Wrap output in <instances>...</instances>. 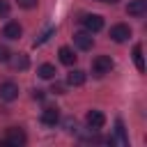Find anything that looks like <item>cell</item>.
Here are the masks:
<instances>
[{"mask_svg":"<svg viewBox=\"0 0 147 147\" xmlns=\"http://www.w3.org/2000/svg\"><path fill=\"white\" fill-rule=\"evenodd\" d=\"M101 2H110V5H115V2H119V0H101Z\"/></svg>","mask_w":147,"mask_h":147,"instance_id":"obj_24","label":"cell"},{"mask_svg":"<svg viewBox=\"0 0 147 147\" xmlns=\"http://www.w3.org/2000/svg\"><path fill=\"white\" fill-rule=\"evenodd\" d=\"M129 37H131V28H129L126 23H117V25H113V28H110V39H113V41L124 44Z\"/></svg>","mask_w":147,"mask_h":147,"instance_id":"obj_4","label":"cell"},{"mask_svg":"<svg viewBox=\"0 0 147 147\" xmlns=\"http://www.w3.org/2000/svg\"><path fill=\"white\" fill-rule=\"evenodd\" d=\"M64 126H67V131H76V119L74 117H67L64 119Z\"/></svg>","mask_w":147,"mask_h":147,"instance_id":"obj_21","label":"cell"},{"mask_svg":"<svg viewBox=\"0 0 147 147\" xmlns=\"http://www.w3.org/2000/svg\"><path fill=\"white\" fill-rule=\"evenodd\" d=\"M21 34H23V28H21L18 21H9V23L2 28V37H7V39H18Z\"/></svg>","mask_w":147,"mask_h":147,"instance_id":"obj_9","label":"cell"},{"mask_svg":"<svg viewBox=\"0 0 147 147\" xmlns=\"http://www.w3.org/2000/svg\"><path fill=\"white\" fill-rule=\"evenodd\" d=\"M74 44H76L80 51H90V48L94 46L92 32H87V30H80V32H76V34H74Z\"/></svg>","mask_w":147,"mask_h":147,"instance_id":"obj_6","label":"cell"},{"mask_svg":"<svg viewBox=\"0 0 147 147\" xmlns=\"http://www.w3.org/2000/svg\"><path fill=\"white\" fill-rule=\"evenodd\" d=\"M76 57H78V55H76L69 46H62V48H60V62H62V64L71 67V64H76Z\"/></svg>","mask_w":147,"mask_h":147,"instance_id":"obj_12","label":"cell"},{"mask_svg":"<svg viewBox=\"0 0 147 147\" xmlns=\"http://www.w3.org/2000/svg\"><path fill=\"white\" fill-rule=\"evenodd\" d=\"M99 2H101V0H99Z\"/></svg>","mask_w":147,"mask_h":147,"instance_id":"obj_25","label":"cell"},{"mask_svg":"<svg viewBox=\"0 0 147 147\" xmlns=\"http://www.w3.org/2000/svg\"><path fill=\"white\" fill-rule=\"evenodd\" d=\"M53 32H55V28H46V30L34 39V44H32V46H41V44H46V41L51 39V34H53Z\"/></svg>","mask_w":147,"mask_h":147,"instance_id":"obj_17","label":"cell"},{"mask_svg":"<svg viewBox=\"0 0 147 147\" xmlns=\"http://www.w3.org/2000/svg\"><path fill=\"white\" fill-rule=\"evenodd\" d=\"M85 80H87V74H85V71H80V69H74V71H69V74H67V85L80 87Z\"/></svg>","mask_w":147,"mask_h":147,"instance_id":"obj_11","label":"cell"},{"mask_svg":"<svg viewBox=\"0 0 147 147\" xmlns=\"http://www.w3.org/2000/svg\"><path fill=\"white\" fill-rule=\"evenodd\" d=\"M80 23L87 32H99L103 28V18L99 14H85V16H80Z\"/></svg>","mask_w":147,"mask_h":147,"instance_id":"obj_3","label":"cell"},{"mask_svg":"<svg viewBox=\"0 0 147 147\" xmlns=\"http://www.w3.org/2000/svg\"><path fill=\"white\" fill-rule=\"evenodd\" d=\"M133 62H136L138 71H145V60H142V46L140 44L133 46Z\"/></svg>","mask_w":147,"mask_h":147,"instance_id":"obj_15","label":"cell"},{"mask_svg":"<svg viewBox=\"0 0 147 147\" xmlns=\"http://www.w3.org/2000/svg\"><path fill=\"white\" fill-rule=\"evenodd\" d=\"M18 96V85L14 83V80H5L2 85H0V99H5V101H14Z\"/></svg>","mask_w":147,"mask_h":147,"instance_id":"obj_7","label":"cell"},{"mask_svg":"<svg viewBox=\"0 0 147 147\" xmlns=\"http://www.w3.org/2000/svg\"><path fill=\"white\" fill-rule=\"evenodd\" d=\"M5 142H7V145H14V147H23V145L28 142V136L23 133V129L9 126V129H7V136H5Z\"/></svg>","mask_w":147,"mask_h":147,"instance_id":"obj_2","label":"cell"},{"mask_svg":"<svg viewBox=\"0 0 147 147\" xmlns=\"http://www.w3.org/2000/svg\"><path fill=\"white\" fill-rule=\"evenodd\" d=\"M113 57L110 55H99V57H94L92 60V74L96 76V78H103L106 74H110L113 71Z\"/></svg>","mask_w":147,"mask_h":147,"instance_id":"obj_1","label":"cell"},{"mask_svg":"<svg viewBox=\"0 0 147 147\" xmlns=\"http://www.w3.org/2000/svg\"><path fill=\"white\" fill-rule=\"evenodd\" d=\"M11 67H14V69H21V71H23V69H28V67H30L28 55H25V53H16V55L11 57Z\"/></svg>","mask_w":147,"mask_h":147,"instance_id":"obj_13","label":"cell"},{"mask_svg":"<svg viewBox=\"0 0 147 147\" xmlns=\"http://www.w3.org/2000/svg\"><path fill=\"white\" fill-rule=\"evenodd\" d=\"M32 96H34L37 101H41V99L46 96V92H44V90H34V92H32Z\"/></svg>","mask_w":147,"mask_h":147,"instance_id":"obj_23","label":"cell"},{"mask_svg":"<svg viewBox=\"0 0 147 147\" xmlns=\"http://www.w3.org/2000/svg\"><path fill=\"white\" fill-rule=\"evenodd\" d=\"M85 124H87L92 131H99V129H103V124H106V115H103L101 110H90V113L85 115Z\"/></svg>","mask_w":147,"mask_h":147,"instance_id":"obj_5","label":"cell"},{"mask_svg":"<svg viewBox=\"0 0 147 147\" xmlns=\"http://www.w3.org/2000/svg\"><path fill=\"white\" fill-rule=\"evenodd\" d=\"M9 14V2L7 0H0V18H5Z\"/></svg>","mask_w":147,"mask_h":147,"instance_id":"obj_19","label":"cell"},{"mask_svg":"<svg viewBox=\"0 0 147 147\" xmlns=\"http://www.w3.org/2000/svg\"><path fill=\"white\" fill-rule=\"evenodd\" d=\"M115 136H117V142H119V145H129V138H126V131H124L122 119L115 122Z\"/></svg>","mask_w":147,"mask_h":147,"instance_id":"obj_16","label":"cell"},{"mask_svg":"<svg viewBox=\"0 0 147 147\" xmlns=\"http://www.w3.org/2000/svg\"><path fill=\"white\" fill-rule=\"evenodd\" d=\"M51 92H55V94H64V85H62V83H53Z\"/></svg>","mask_w":147,"mask_h":147,"instance_id":"obj_22","label":"cell"},{"mask_svg":"<svg viewBox=\"0 0 147 147\" xmlns=\"http://www.w3.org/2000/svg\"><path fill=\"white\" fill-rule=\"evenodd\" d=\"M147 11V0H131L126 5V14L129 16H142Z\"/></svg>","mask_w":147,"mask_h":147,"instance_id":"obj_10","label":"cell"},{"mask_svg":"<svg viewBox=\"0 0 147 147\" xmlns=\"http://www.w3.org/2000/svg\"><path fill=\"white\" fill-rule=\"evenodd\" d=\"M37 74H39V78H44V80H51V78H55V67L53 64H41L39 69H37Z\"/></svg>","mask_w":147,"mask_h":147,"instance_id":"obj_14","label":"cell"},{"mask_svg":"<svg viewBox=\"0 0 147 147\" xmlns=\"http://www.w3.org/2000/svg\"><path fill=\"white\" fill-rule=\"evenodd\" d=\"M41 122H44L46 126H55V124L60 122V110H57L55 106L44 108V113H41Z\"/></svg>","mask_w":147,"mask_h":147,"instance_id":"obj_8","label":"cell"},{"mask_svg":"<svg viewBox=\"0 0 147 147\" xmlns=\"http://www.w3.org/2000/svg\"><path fill=\"white\" fill-rule=\"evenodd\" d=\"M11 57V53H9V48L7 46H0V62H7Z\"/></svg>","mask_w":147,"mask_h":147,"instance_id":"obj_20","label":"cell"},{"mask_svg":"<svg viewBox=\"0 0 147 147\" xmlns=\"http://www.w3.org/2000/svg\"><path fill=\"white\" fill-rule=\"evenodd\" d=\"M18 2V7H23V9H32V7H37V0H16Z\"/></svg>","mask_w":147,"mask_h":147,"instance_id":"obj_18","label":"cell"}]
</instances>
